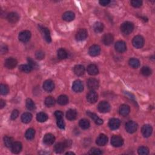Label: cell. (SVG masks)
Wrapping results in <instances>:
<instances>
[{"mask_svg":"<svg viewBox=\"0 0 155 155\" xmlns=\"http://www.w3.org/2000/svg\"><path fill=\"white\" fill-rule=\"evenodd\" d=\"M115 47L116 50L119 53H123L127 49L126 44L124 41H119L116 42L115 44Z\"/></svg>","mask_w":155,"mask_h":155,"instance_id":"obj_16","label":"cell"},{"mask_svg":"<svg viewBox=\"0 0 155 155\" xmlns=\"http://www.w3.org/2000/svg\"><path fill=\"white\" fill-rule=\"evenodd\" d=\"M87 87L91 90H95L98 89L99 82L95 78H90L87 81Z\"/></svg>","mask_w":155,"mask_h":155,"instance_id":"obj_11","label":"cell"},{"mask_svg":"<svg viewBox=\"0 0 155 155\" xmlns=\"http://www.w3.org/2000/svg\"><path fill=\"white\" fill-rule=\"evenodd\" d=\"M111 144L115 147H119L123 145L124 139L119 135H114L111 139Z\"/></svg>","mask_w":155,"mask_h":155,"instance_id":"obj_2","label":"cell"},{"mask_svg":"<svg viewBox=\"0 0 155 155\" xmlns=\"http://www.w3.org/2000/svg\"><path fill=\"white\" fill-rule=\"evenodd\" d=\"M87 114L94 121V122L97 124V125H101L103 124V120L99 118L98 116H97L95 113L90 112V111H87Z\"/></svg>","mask_w":155,"mask_h":155,"instance_id":"obj_22","label":"cell"},{"mask_svg":"<svg viewBox=\"0 0 155 155\" xmlns=\"http://www.w3.org/2000/svg\"><path fill=\"white\" fill-rule=\"evenodd\" d=\"M0 90H1V94L3 95H6L9 93L8 87L5 84H1V85H0Z\"/></svg>","mask_w":155,"mask_h":155,"instance_id":"obj_44","label":"cell"},{"mask_svg":"<svg viewBox=\"0 0 155 155\" xmlns=\"http://www.w3.org/2000/svg\"><path fill=\"white\" fill-rule=\"evenodd\" d=\"M22 144L19 142H15L11 147V150L13 153L18 154L20 153L22 150Z\"/></svg>","mask_w":155,"mask_h":155,"instance_id":"obj_24","label":"cell"},{"mask_svg":"<svg viewBox=\"0 0 155 155\" xmlns=\"http://www.w3.org/2000/svg\"><path fill=\"white\" fill-rule=\"evenodd\" d=\"M79 125L80 126V127L84 130L88 129L90 127V122L89 121L86 119H82L79 121Z\"/></svg>","mask_w":155,"mask_h":155,"instance_id":"obj_35","label":"cell"},{"mask_svg":"<svg viewBox=\"0 0 155 155\" xmlns=\"http://www.w3.org/2000/svg\"><path fill=\"white\" fill-rule=\"evenodd\" d=\"M102 153H103V152L101 151V150L96 148H91L89 152V154H101Z\"/></svg>","mask_w":155,"mask_h":155,"instance_id":"obj_48","label":"cell"},{"mask_svg":"<svg viewBox=\"0 0 155 155\" xmlns=\"http://www.w3.org/2000/svg\"><path fill=\"white\" fill-rule=\"evenodd\" d=\"M87 72L90 75H96L98 74L99 70L98 68L95 64H91L87 67Z\"/></svg>","mask_w":155,"mask_h":155,"instance_id":"obj_25","label":"cell"},{"mask_svg":"<svg viewBox=\"0 0 155 155\" xmlns=\"http://www.w3.org/2000/svg\"><path fill=\"white\" fill-rule=\"evenodd\" d=\"M35 130L33 129H29L27 130V132L25 134V136L27 139L32 140L34 138V136H35Z\"/></svg>","mask_w":155,"mask_h":155,"instance_id":"obj_38","label":"cell"},{"mask_svg":"<svg viewBox=\"0 0 155 155\" xmlns=\"http://www.w3.org/2000/svg\"><path fill=\"white\" fill-rule=\"evenodd\" d=\"M98 99V95L94 90H91L87 95V100L90 104H94Z\"/></svg>","mask_w":155,"mask_h":155,"instance_id":"obj_9","label":"cell"},{"mask_svg":"<svg viewBox=\"0 0 155 155\" xmlns=\"http://www.w3.org/2000/svg\"><path fill=\"white\" fill-rule=\"evenodd\" d=\"M55 116L56 118V120L63 119V113L61 111H56L55 113Z\"/></svg>","mask_w":155,"mask_h":155,"instance_id":"obj_50","label":"cell"},{"mask_svg":"<svg viewBox=\"0 0 155 155\" xmlns=\"http://www.w3.org/2000/svg\"><path fill=\"white\" fill-rule=\"evenodd\" d=\"M140 72H141V74L145 76H148L151 75L152 73L151 69H150L149 67L147 66L142 67L141 70H140Z\"/></svg>","mask_w":155,"mask_h":155,"instance_id":"obj_40","label":"cell"},{"mask_svg":"<svg viewBox=\"0 0 155 155\" xmlns=\"http://www.w3.org/2000/svg\"><path fill=\"white\" fill-rule=\"evenodd\" d=\"M98 110L102 113H107L110 110V105L108 102L102 101L98 104Z\"/></svg>","mask_w":155,"mask_h":155,"instance_id":"obj_8","label":"cell"},{"mask_svg":"<svg viewBox=\"0 0 155 155\" xmlns=\"http://www.w3.org/2000/svg\"><path fill=\"white\" fill-rule=\"evenodd\" d=\"M31 38V33L28 30H24L19 34V40L23 42H28Z\"/></svg>","mask_w":155,"mask_h":155,"instance_id":"obj_6","label":"cell"},{"mask_svg":"<svg viewBox=\"0 0 155 155\" xmlns=\"http://www.w3.org/2000/svg\"><path fill=\"white\" fill-rule=\"evenodd\" d=\"M44 103L48 107H50L55 104V99L52 96H48L46 98Z\"/></svg>","mask_w":155,"mask_h":155,"instance_id":"obj_39","label":"cell"},{"mask_svg":"<svg viewBox=\"0 0 155 155\" xmlns=\"http://www.w3.org/2000/svg\"><path fill=\"white\" fill-rule=\"evenodd\" d=\"M27 61L28 63V65L30 66V67L32 68V69H37L38 67L37 64L35 61H33L30 58H27Z\"/></svg>","mask_w":155,"mask_h":155,"instance_id":"obj_47","label":"cell"},{"mask_svg":"<svg viewBox=\"0 0 155 155\" xmlns=\"http://www.w3.org/2000/svg\"><path fill=\"white\" fill-rule=\"evenodd\" d=\"M129 63V65L133 69H137L140 66V62L136 58H131Z\"/></svg>","mask_w":155,"mask_h":155,"instance_id":"obj_36","label":"cell"},{"mask_svg":"<svg viewBox=\"0 0 155 155\" xmlns=\"http://www.w3.org/2000/svg\"><path fill=\"white\" fill-rule=\"evenodd\" d=\"M130 111V108L128 105L123 104L120 106L119 109V114L123 116H127Z\"/></svg>","mask_w":155,"mask_h":155,"instance_id":"obj_21","label":"cell"},{"mask_svg":"<svg viewBox=\"0 0 155 155\" xmlns=\"http://www.w3.org/2000/svg\"><path fill=\"white\" fill-rule=\"evenodd\" d=\"M120 124H121L120 121L116 118H112L110 119L109 123V126L111 130L118 129L119 127Z\"/></svg>","mask_w":155,"mask_h":155,"instance_id":"obj_20","label":"cell"},{"mask_svg":"<svg viewBox=\"0 0 155 155\" xmlns=\"http://www.w3.org/2000/svg\"><path fill=\"white\" fill-rule=\"evenodd\" d=\"M57 125L61 129H64L65 128V123L63 119L57 120Z\"/></svg>","mask_w":155,"mask_h":155,"instance_id":"obj_49","label":"cell"},{"mask_svg":"<svg viewBox=\"0 0 155 155\" xmlns=\"http://www.w3.org/2000/svg\"><path fill=\"white\" fill-rule=\"evenodd\" d=\"M74 71L75 75L80 76L84 74L85 68L82 65H76L74 68Z\"/></svg>","mask_w":155,"mask_h":155,"instance_id":"obj_26","label":"cell"},{"mask_svg":"<svg viewBox=\"0 0 155 155\" xmlns=\"http://www.w3.org/2000/svg\"><path fill=\"white\" fill-rule=\"evenodd\" d=\"M94 30L96 33H101L104 30V25L103 23L100 22H97L95 23L93 26Z\"/></svg>","mask_w":155,"mask_h":155,"instance_id":"obj_37","label":"cell"},{"mask_svg":"<svg viewBox=\"0 0 155 155\" xmlns=\"http://www.w3.org/2000/svg\"><path fill=\"white\" fill-rule=\"evenodd\" d=\"M7 18L9 22L11 23H16L19 19V15L15 12H11L7 15Z\"/></svg>","mask_w":155,"mask_h":155,"instance_id":"obj_23","label":"cell"},{"mask_svg":"<svg viewBox=\"0 0 155 155\" xmlns=\"http://www.w3.org/2000/svg\"><path fill=\"white\" fill-rule=\"evenodd\" d=\"M19 69L24 73H30L32 70V68L28 64H23L19 67Z\"/></svg>","mask_w":155,"mask_h":155,"instance_id":"obj_41","label":"cell"},{"mask_svg":"<svg viewBox=\"0 0 155 155\" xmlns=\"http://www.w3.org/2000/svg\"><path fill=\"white\" fill-rule=\"evenodd\" d=\"M57 55L60 60H64L67 57V52L64 48H61L58 50Z\"/></svg>","mask_w":155,"mask_h":155,"instance_id":"obj_33","label":"cell"},{"mask_svg":"<svg viewBox=\"0 0 155 155\" xmlns=\"http://www.w3.org/2000/svg\"><path fill=\"white\" fill-rule=\"evenodd\" d=\"M75 13L71 11H68L65 12L62 15V18L64 21H71L75 19Z\"/></svg>","mask_w":155,"mask_h":155,"instance_id":"obj_27","label":"cell"},{"mask_svg":"<svg viewBox=\"0 0 155 155\" xmlns=\"http://www.w3.org/2000/svg\"><path fill=\"white\" fill-rule=\"evenodd\" d=\"M138 153L140 155H147L149 153V150L146 147H140L138 148Z\"/></svg>","mask_w":155,"mask_h":155,"instance_id":"obj_43","label":"cell"},{"mask_svg":"<svg viewBox=\"0 0 155 155\" xmlns=\"http://www.w3.org/2000/svg\"><path fill=\"white\" fill-rule=\"evenodd\" d=\"M55 140V138L54 135L51 133L46 134L43 138V142L47 145H51L54 143Z\"/></svg>","mask_w":155,"mask_h":155,"instance_id":"obj_14","label":"cell"},{"mask_svg":"<svg viewBox=\"0 0 155 155\" xmlns=\"http://www.w3.org/2000/svg\"><path fill=\"white\" fill-rule=\"evenodd\" d=\"M13 142V139L12 137H9L7 136H5L4 137V143L6 147L8 148H11Z\"/></svg>","mask_w":155,"mask_h":155,"instance_id":"obj_34","label":"cell"},{"mask_svg":"<svg viewBox=\"0 0 155 155\" xmlns=\"http://www.w3.org/2000/svg\"><path fill=\"white\" fill-rule=\"evenodd\" d=\"M88 35V32L85 28H80L77 31L76 34V40L82 41L85 40Z\"/></svg>","mask_w":155,"mask_h":155,"instance_id":"obj_5","label":"cell"},{"mask_svg":"<svg viewBox=\"0 0 155 155\" xmlns=\"http://www.w3.org/2000/svg\"><path fill=\"white\" fill-rule=\"evenodd\" d=\"M36 119L38 122L44 123L48 119V116L46 113L44 112L38 113L36 115Z\"/></svg>","mask_w":155,"mask_h":155,"instance_id":"obj_31","label":"cell"},{"mask_svg":"<svg viewBox=\"0 0 155 155\" xmlns=\"http://www.w3.org/2000/svg\"><path fill=\"white\" fill-rule=\"evenodd\" d=\"M101 48L98 45H93L89 48V53L91 56H96L99 55Z\"/></svg>","mask_w":155,"mask_h":155,"instance_id":"obj_17","label":"cell"},{"mask_svg":"<svg viewBox=\"0 0 155 155\" xmlns=\"http://www.w3.org/2000/svg\"><path fill=\"white\" fill-rule=\"evenodd\" d=\"M44 56H45L44 53V52H42V50H38L35 53V57L38 60H41L44 59Z\"/></svg>","mask_w":155,"mask_h":155,"instance_id":"obj_45","label":"cell"},{"mask_svg":"<svg viewBox=\"0 0 155 155\" xmlns=\"http://www.w3.org/2000/svg\"><path fill=\"white\" fill-rule=\"evenodd\" d=\"M134 29V25L132 23L127 21L123 23L121 26V30L124 35H129Z\"/></svg>","mask_w":155,"mask_h":155,"instance_id":"obj_1","label":"cell"},{"mask_svg":"<svg viewBox=\"0 0 155 155\" xmlns=\"http://www.w3.org/2000/svg\"><path fill=\"white\" fill-rule=\"evenodd\" d=\"M72 89L76 93H79L84 90V85L82 82L80 80H76L72 85Z\"/></svg>","mask_w":155,"mask_h":155,"instance_id":"obj_10","label":"cell"},{"mask_svg":"<svg viewBox=\"0 0 155 155\" xmlns=\"http://www.w3.org/2000/svg\"><path fill=\"white\" fill-rule=\"evenodd\" d=\"M110 3V1L109 0H101V1H99V4L101 5V6H105L107 5H108Z\"/></svg>","mask_w":155,"mask_h":155,"instance_id":"obj_53","label":"cell"},{"mask_svg":"<svg viewBox=\"0 0 155 155\" xmlns=\"http://www.w3.org/2000/svg\"><path fill=\"white\" fill-rule=\"evenodd\" d=\"M132 44L133 46L136 48H142L144 45V39L140 35H137L133 38Z\"/></svg>","mask_w":155,"mask_h":155,"instance_id":"obj_3","label":"cell"},{"mask_svg":"<svg viewBox=\"0 0 155 155\" xmlns=\"http://www.w3.org/2000/svg\"><path fill=\"white\" fill-rule=\"evenodd\" d=\"M142 2L141 1H139V0H134V1H131V4L132 6L134 7L138 8L142 6Z\"/></svg>","mask_w":155,"mask_h":155,"instance_id":"obj_46","label":"cell"},{"mask_svg":"<svg viewBox=\"0 0 155 155\" xmlns=\"http://www.w3.org/2000/svg\"><path fill=\"white\" fill-rule=\"evenodd\" d=\"M8 51V47L6 44H2L1 46V52L2 54H6Z\"/></svg>","mask_w":155,"mask_h":155,"instance_id":"obj_52","label":"cell"},{"mask_svg":"<svg viewBox=\"0 0 155 155\" xmlns=\"http://www.w3.org/2000/svg\"><path fill=\"white\" fill-rule=\"evenodd\" d=\"M18 115H19V111L17 110H14L11 114V118L12 120H15L18 118Z\"/></svg>","mask_w":155,"mask_h":155,"instance_id":"obj_51","label":"cell"},{"mask_svg":"<svg viewBox=\"0 0 155 155\" xmlns=\"http://www.w3.org/2000/svg\"><path fill=\"white\" fill-rule=\"evenodd\" d=\"M77 113L76 110L74 109H70L67 111L66 113V118L68 120L73 121L76 118Z\"/></svg>","mask_w":155,"mask_h":155,"instance_id":"obj_28","label":"cell"},{"mask_svg":"<svg viewBox=\"0 0 155 155\" xmlns=\"http://www.w3.org/2000/svg\"><path fill=\"white\" fill-rule=\"evenodd\" d=\"M5 105H6V103H5V101L3 99L0 100V107H1V109H3L5 106Z\"/></svg>","mask_w":155,"mask_h":155,"instance_id":"obj_54","label":"cell"},{"mask_svg":"<svg viewBox=\"0 0 155 155\" xmlns=\"http://www.w3.org/2000/svg\"><path fill=\"white\" fill-rule=\"evenodd\" d=\"M66 147V145L64 142H59L57 143L55 145V151L56 152V153H62L63 151H64V149Z\"/></svg>","mask_w":155,"mask_h":155,"instance_id":"obj_32","label":"cell"},{"mask_svg":"<svg viewBox=\"0 0 155 155\" xmlns=\"http://www.w3.org/2000/svg\"><path fill=\"white\" fill-rule=\"evenodd\" d=\"M114 40V37L112 34L111 33H107L103 37V43L106 46H109L111 44H112Z\"/></svg>","mask_w":155,"mask_h":155,"instance_id":"obj_18","label":"cell"},{"mask_svg":"<svg viewBox=\"0 0 155 155\" xmlns=\"http://www.w3.org/2000/svg\"><path fill=\"white\" fill-rule=\"evenodd\" d=\"M108 142V138L104 134H101L97 138L96 140V143L99 146H104Z\"/></svg>","mask_w":155,"mask_h":155,"instance_id":"obj_15","label":"cell"},{"mask_svg":"<svg viewBox=\"0 0 155 155\" xmlns=\"http://www.w3.org/2000/svg\"><path fill=\"white\" fill-rule=\"evenodd\" d=\"M57 102L59 104L61 105H64L69 103V98H68V97L66 95H60L58 98Z\"/></svg>","mask_w":155,"mask_h":155,"instance_id":"obj_30","label":"cell"},{"mask_svg":"<svg viewBox=\"0 0 155 155\" xmlns=\"http://www.w3.org/2000/svg\"><path fill=\"white\" fill-rule=\"evenodd\" d=\"M138 125L134 121H130L125 124V130L129 133H133L137 130Z\"/></svg>","mask_w":155,"mask_h":155,"instance_id":"obj_4","label":"cell"},{"mask_svg":"<svg viewBox=\"0 0 155 155\" xmlns=\"http://www.w3.org/2000/svg\"><path fill=\"white\" fill-rule=\"evenodd\" d=\"M66 154H75V153H73V152H67L66 153Z\"/></svg>","mask_w":155,"mask_h":155,"instance_id":"obj_55","label":"cell"},{"mask_svg":"<svg viewBox=\"0 0 155 155\" xmlns=\"http://www.w3.org/2000/svg\"><path fill=\"white\" fill-rule=\"evenodd\" d=\"M55 88V84L52 80H47L43 84V89L46 91H52Z\"/></svg>","mask_w":155,"mask_h":155,"instance_id":"obj_19","label":"cell"},{"mask_svg":"<svg viewBox=\"0 0 155 155\" xmlns=\"http://www.w3.org/2000/svg\"><path fill=\"white\" fill-rule=\"evenodd\" d=\"M141 131H142V135L145 138H148L151 136L153 129L151 125H150L148 124H145L143 125Z\"/></svg>","mask_w":155,"mask_h":155,"instance_id":"obj_12","label":"cell"},{"mask_svg":"<svg viewBox=\"0 0 155 155\" xmlns=\"http://www.w3.org/2000/svg\"><path fill=\"white\" fill-rule=\"evenodd\" d=\"M40 28L44 38L45 39V40L47 42H50L52 41V38H51L50 33L49 30H48L47 28L42 27V26H40Z\"/></svg>","mask_w":155,"mask_h":155,"instance_id":"obj_13","label":"cell"},{"mask_svg":"<svg viewBox=\"0 0 155 155\" xmlns=\"http://www.w3.org/2000/svg\"><path fill=\"white\" fill-rule=\"evenodd\" d=\"M26 107L28 110L30 111L35 109V104L33 103V101L30 98H28L26 100Z\"/></svg>","mask_w":155,"mask_h":155,"instance_id":"obj_42","label":"cell"},{"mask_svg":"<svg viewBox=\"0 0 155 155\" xmlns=\"http://www.w3.org/2000/svg\"><path fill=\"white\" fill-rule=\"evenodd\" d=\"M32 119V115L31 113L28 112L24 113L21 116V121H23V123L25 124L30 123Z\"/></svg>","mask_w":155,"mask_h":155,"instance_id":"obj_29","label":"cell"},{"mask_svg":"<svg viewBox=\"0 0 155 155\" xmlns=\"http://www.w3.org/2000/svg\"><path fill=\"white\" fill-rule=\"evenodd\" d=\"M18 64V61L15 59V58H9L5 60L4 62V66L7 69H12L13 68L15 67Z\"/></svg>","mask_w":155,"mask_h":155,"instance_id":"obj_7","label":"cell"}]
</instances>
